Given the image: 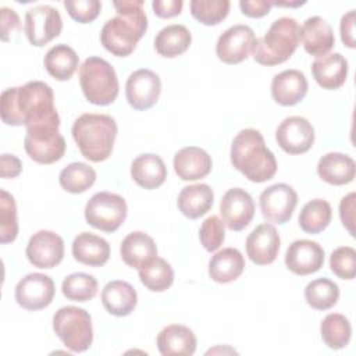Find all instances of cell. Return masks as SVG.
Here are the masks:
<instances>
[{
	"label": "cell",
	"mask_w": 356,
	"mask_h": 356,
	"mask_svg": "<svg viewBox=\"0 0 356 356\" xmlns=\"http://www.w3.org/2000/svg\"><path fill=\"white\" fill-rule=\"evenodd\" d=\"M79 83L88 102L96 106L111 104L118 96L114 68L102 57H88L79 67Z\"/></svg>",
	"instance_id": "obj_6"
},
{
	"label": "cell",
	"mask_w": 356,
	"mask_h": 356,
	"mask_svg": "<svg viewBox=\"0 0 356 356\" xmlns=\"http://www.w3.org/2000/svg\"><path fill=\"white\" fill-rule=\"evenodd\" d=\"M192 42V35L185 25L172 24L163 28L154 38L156 51L167 58L178 57L185 53Z\"/></svg>",
	"instance_id": "obj_32"
},
{
	"label": "cell",
	"mask_w": 356,
	"mask_h": 356,
	"mask_svg": "<svg viewBox=\"0 0 356 356\" xmlns=\"http://www.w3.org/2000/svg\"><path fill=\"white\" fill-rule=\"evenodd\" d=\"M61 291L68 300L88 302L97 293V281L90 274L74 273L63 280Z\"/></svg>",
	"instance_id": "obj_39"
},
{
	"label": "cell",
	"mask_w": 356,
	"mask_h": 356,
	"mask_svg": "<svg viewBox=\"0 0 356 356\" xmlns=\"http://www.w3.org/2000/svg\"><path fill=\"white\" fill-rule=\"evenodd\" d=\"M220 214L228 229L242 231L254 216V202L245 189H228L221 197Z\"/></svg>",
	"instance_id": "obj_17"
},
{
	"label": "cell",
	"mask_w": 356,
	"mask_h": 356,
	"mask_svg": "<svg viewBox=\"0 0 356 356\" xmlns=\"http://www.w3.org/2000/svg\"><path fill=\"white\" fill-rule=\"evenodd\" d=\"M53 330L65 348L72 352H85L92 345V317L82 307H60L53 317Z\"/></svg>",
	"instance_id": "obj_7"
},
{
	"label": "cell",
	"mask_w": 356,
	"mask_h": 356,
	"mask_svg": "<svg viewBox=\"0 0 356 356\" xmlns=\"http://www.w3.org/2000/svg\"><path fill=\"white\" fill-rule=\"evenodd\" d=\"M22 171L21 160L14 154H1L0 156V175L1 178H15Z\"/></svg>",
	"instance_id": "obj_50"
},
{
	"label": "cell",
	"mask_w": 356,
	"mask_h": 356,
	"mask_svg": "<svg viewBox=\"0 0 356 356\" xmlns=\"http://www.w3.org/2000/svg\"><path fill=\"white\" fill-rule=\"evenodd\" d=\"M300 42V26L295 18L281 17L275 19L264 36L253 43L252 54L261 65H277L286 61Z\"/></svg>",
	"instance_id": "obj_5"
},
{
	"label": "cell",
	"mask_w": 356,
	"mask_h": 356,
	"mask_svg": "<svg viewBox=\"0 0 356 356\" xmlns=\"http://www.w3.org/2000/svg\"><path fill=\"white\" fill-rule=\"evenodd\" d=\"M157 348L163 356H191L196 350V337L189 327L171 324L159 332Z\"/></svg>",
	"instance_id": "obj_24"
},
{
	"label": "cell",
	"mask_w": 356,
	"mask_h": 356,
	"mask_svg": "<svg viewBox=\"0 0 356 356\" xmlns=\"http://www.w3.org/2000/svg\"><path fill=\"white\" fill-rule=\"evenodd\" d=\"M18 222H17V204L14 197L0 191V242L8 243L17 238Z\"/></svg>",
	"instance_id": "obj_41"
},
{
	"label": "cell",
	"mask_w": 356,
	"mask_h": 356,
	"mask_svg": "<svg viewBox=\"0 0 356 356\" xmlns=\"http://www.w3.org/2000/svg\"><path fill=\"white\" fill-rule=\"evenodd\" d=\"M275 139L284 152L289 154H302L310 150L314 143V128L305 117H286L278 125Z\"/></svg>",
	"instance_id": "obj_14"
},
{
	"label": "cell",
	"mask_w": 356,
	"mask_h": 356,
	"mask_svg": "<svg viewBox=\"0 0 356 356\" xmlns=\"http://www.w3.org/2000/svg\"><path fill=\"white\" fill-rule=\"evenodd\" d=\"M58 127L60 124H40L26 128L24 147L33 161L51 164L64 156L65 140Z\"/></svg>",
	"instance_id": "obj_9"
},
{
	"label": "cell",
	"mask_w": 356,
	"mask_h": 356,
	"mask_svg": "<svg viewBox=\"0 0 356 356\" xmlns=\"http://www.w3.org/2000/svg\"><path fill=\"white\" fill-rule=\"evenodd\" d=\"M254 32L245 24H236L224 31L217 43L216 54L225 64H238L249 57L253 49Z\"/></svg>",
	"instance_id": "obj_11"
},
{
	"label": "cell",
	"mask_w": 356,
	"mask_h": 356,
	"mask_svg": "<svg viewBox=\"0 0 356 356\" xmlns=\"http://www.w3.org/2000/svg\"><path fill=\"white\" fill-rule=\"evenodd\" d=\"M54 291V282L49 275L31 273L18 281L15 286V300L26 310H40L51 303Z\"/></svg>",
	"instance_id": "obj_13"
},
{
	"label": "cell",
	"mask_w": 356,
	"mask_h": 356,
	"mask_svg": "<svg viewBox=\"0 0 356 356\" xmlns=\"http://www.w3.org/2000/svg\"><path fill=\"white\" fill-rule=\"evenodd\" d=\"M63 19L60 13L49 6L40 4L29 8L25 14L24 31L32 46L42 47L60 35Z\"/></svg>",
	"instance_id": "obj_10"
},
{
	"label": "cell",
	"mask_w": 356,
	"mask_h": 356,
	"mask_svg": "<svg viewBox=\"0 0 356 356\" xmlns=\"http://www.w3.org/2000/svg\"><path fill=\"white\" fill-rule=\"evenodd\" d=\"M273 6H286V7H298V6H302L305 4V1H295V3H291V1H271Z\"/></svg>",
	"instance_id": "obj_51"
},
{
	"label": "cell",
	"mask_w": 356,
	"mask_h": 356,
	"mask_svg": "<svg viewBox=\"0 0 356 356\" xmlns=\"http://www.w3.org/2000/svg\"><path fill=\"white\" fill-rule=\"evenodd\" d=\"M312 74L323 89H338L346 81L348 61L341 53L320 56L312 64Z\"/></svg>",
	"instance_id": "obj_23"
},
{
	"label": "cell",
	"mask_w": 356,
	"mask_h": 356,
	"mask_svg": "<svg viewBox=\"0 0 356 356\" xmlns=\"http://www.w3.org/2000/svg\"><path fill=\"white\" fill-rule=\"evenodd\" d=\"M273 3L267 0H241L239 7L243 15L250 18H260L268 14Z\"/></svg>",
	"instance_id": "obj_47"
},
{
	"label": "cell",
	"mask_w": 356,
	"mask_h": 356,
	"mask_svg": "<svg viewBox=\"0 0 356 356\" xmlns=\"http://www.w3.org/2000/svg\"><path fill=\"white\" fill-rule=\"evenodd\" d=\"M161 92L160 76L146 68L134 71L125 83V96L135 110H147L153 107Z\"/></svg>",
	"instance_id": "obj_15"
},
{
	"label": "cell",
	"mask_w": 356,
	"mask_h": 356,
	"mask_svg": "<svg viewBox=\"0 0 356 356\" xmlns=\"http://www.w3.org/2000/svg\"><path fill=\"white\" fill-rule=\"evenodd\" d=\"M339 217L343 227L349 231L352 236H355V193H349L342 197L339 203Z\"/></svg>",
	"instance_id": "obj_46"
},
{
	"label": "cell",
	"mask_w": 356,
	"mask_h": 356,
	"mask_svg": "<svg viewBox=\"0 0 356 356\" xmlns=\"http://www.w3.org/2000/svg\"><path fill=\"white\" fill-rule=\"evenodd\" d=\"M245 270V259L235 248H224L211 256L209 261V275L218 284L235 281Z\"/></svg>",
	"instance_id": "obj_29"
},
{
	"label": "cell",
	"mask_w": 356,
	"mask_h": 356,
	"mask_svg": "<svg viewBox=\"0 0 356 356\" xmlns=\"http://www.w3.org/2000/svg\"><path fill=\"white\" fill-rule=\"evenodd\" d=\"M63 189L70 193H82L96 181V171L86 163L75 161L64 167L58 175Z\"/></svg>",
	"instance_id": "obj_37"
},
{
	"label": "cell",
	"mask_w": 356,
	"mask_h": 356,
	"mask_svg": "<svg viewBox=\"0 0 356 356\" xmlns=\"http://www.w3.org/2000/svg\"><path fill=\"white\" fill-rule=\"evenodd\" d=\"M44 68L57 81H68L78 68L79 57L76 51L64 44L53 46L44 56Z\"/></svg>",
	"instance_id": "obj_33"
},
{
	"label": "cell",
	"mask_w": 356,
	"mask_h": 356,
	"mask_svg": "<svg viewBox=\"0 0 356 356\" xmlns=\"http://www.w3.org/2000/svg\"><path fill=\"white\" fill-rule=\"evenodd\" d=\"M117 15L107 19L100 32L103 47L114 56H129L147 29L142 0L113 1Z\"/></svg>",
	"instance_id": "obj_2"
},
{
	"label": "cell",
	"mask_w": 356,
	"mask_h": 356,
	"mask_svg": "<svg viewBox=\"0 0 356 356\" xmlns=\"http://www.w3.org/2000/svg\"><path fill=\"white\" fill-rule=\"evenodd\" d=\"M140 282L152 292H163L174 282V270L168 261L161 257H153L139 268Z\"/></svg>",
	"instance_id": "obj_34"
},
{
	"label": "cell",
	"mask_w": 356,
	"mask_h": 356,
	"mask_svg": "<svg viewBox=\"0 0 356 356\" xmlns=\"http://www.w3.org/2000/svg\"><path fill=\"white\" fill-rule=\"evenodd\" d=\"M281 245L280 234L273 224L257 225L246 238V253L257 266L271 264L278 254Z\"/></svg>",
	"instance_id": "obj_19"
},
{
	"label": "cell",
	"mask_w": 356,
	"mask_h": 356,
	"mask_svg": "<svg viewBox=\"0 0 356 356\" xmlns=\"http://www.w3.org/2000/svg\"><path fill=\"white\" fill-rule=\"evenodd\" d=\"M306 93L307 81L299 70H285L271 81V96L281 106H295L305 99Z\"/></svg>",
	"instance_id": "obj_20"
},
{
	"label": "cell",
	"mask_w": 356,
	"mask_h": 356,
	"mask_svg": "<svg viewBox=\"0 0 356 356\" xmlns=\"http://www.w3.org/2000/svg\"><path fill=\"white\" fill-rule=\"evenodd\" d=\"M305 299L310 307L316 310H327L337 305L339 299V288L328 278H317L306 285Z\"/></svg>",
	"instance_id": "obj_38"
},
{
	"label": "cell",
	"mask_w": 356,
	"mask_h": 356,
	"mask_svg": "<svg viewBox=\"0 0 356 356\" xmlns=\"http://www.w3.org/2000/svg\"><path fill=\"white\" fill-rule=\"evenodd\" d=\"M300 40L305 50L316 57L327 54L335 43L331 25L318 15L310 17L303 22L300 26Z\"/></svg>",
	"instance_id": "obj_22"
},
{
	"label": "cell",
	"mask_w": 356,
	"mask_h": 356,
	"mask_svg": "<svg viewBox=\"0 0 356 356\" xmlns=\"http://www.w3.org/2000/svg\"><path fill=\"white\" fill-rule=\"evenodd\" d=\"M64 7L72 19L81 24H89L100 14L102 3L97 0H65Z\"/></svg>",
	"instance_id": "obj_44"
},
{
	"label": "cell",
	"mask_w": 356,
	"mask_h": 356,
	"mask_svg": "<svg viewBox=\"0 0 356 356\" xmlns=\"http://www.w3.org/2000/svg\"><path fill=\"white\" fill-rule=\"evenodd\" d=\"M182 6V0H154L152 3L154 14L160 18H171L179 15Z\"/></svg>",
	"instance_id": "obj_48"
},
{
	"label": "cell",
	"mask_w": 356,
	"mask_h": 356,
	"mask_svg": "<svg viewBox=\"0 0 356 356\" xmlns=\"http://www.w3.org/2000/svg\"><path fill=\"white\" fill-rule=\"evenodd\" d=\"M229 6L228 0H192L191 14L204 25H217L228 15Z\"/></svg>",
	"instance_id": "obj_40"
},
{
	"label": "cell",
	"mask_w": 356,
	"mask_h": 356,
	"mask_svg": "<svg viewBox=\"0 0 356 356\" xmlns=\"http://www.w3.org/2000/svg\"><path fill=\"white\" fill-rule=\"evenodd\" d=\"M332 210L327 200L313 199L299 213V225L307 234H318L331 222Z\"/></svg>",
	"instance_id": "obj_35"
},
{
	"label": "cell",
	"mask_w": 356,
	"mask_h": 356,
	"mask_svg": "<svg viewBox=\"0 0 356 356\" xmlns=\"http://www.w3.org/2000/svg\"><path fill=\"white\" fill-rule=\"evenodd\" d=\"M25 253L29 263L35 267L53 268L64 257V241L58 234L42 229L29 238Z\"/></svg>",
	"instance_id": "obj_16"
},
{
	"label": "cell",
	"mask_w": 356,
	"mask_h": 356,
	"mask_svg": "<svg viewBox=\"0 0 356 356\" xmlns=\"http://www.w3.org/2000/svg\"><path fill=\"white\" fill-rule=\"evenodd\" d=\"M121 259L132 268H139L146 261L157 256V246L152 236L142 231H134L128 234L120 248Z\"/></svg>",
	"instance_id": "obj_31"
},
{
	"label": "cell",
	"mask_w": 356,
	"mask_h": 356,
	"mask_svg": "<svg viewBox=\"0 0 356 356\" xmlns=\"http://www.w3.org/2000/svg\"><path fill=\"white\" fill-rule=\"evenodd\" d=\"M21 26L19 17L18 14L8 7H1L0 8V35L1 40L7 42L10 40V35L18 31Z\"/></svg>",
	"instance_id": "obj_45"
},
{
	"label": "cell",
	"mask_w": 356,
	"mask_h": 356,
	"mask_svg": "<svg viewBox=\"0 0 356 356\" xmlns=\"http://www.w3.org/2000/svg\"><path fill=\"white\" fill-rule=\"evenodd\" d=\"M324 264V249L314 241L298 239L285 253V266L296 275H309L318 271Z\"/></svg>",
	"instance_id": "obj_18"
},
{
	"label": "cell",
	"mask_w": 356,
	"mask_h": 356,
	"mask_svg": "<svg viewBox=\"0 0 356 356\" xmlns=\"http://www.w3.org/2000/svg\"><path fill=\"white\" fill-rule=\"evenodd\" d=\"M117 131V122L111 115L86 113L74 121L71 134L82 156L100 163L110 157Z\"/></svg>",
	"instance_id": "obj_4"
},
{
	"label": "cell",
	"mask_w": 356,
	"mask_h": 356,
	"mask_svg": "<svg viewBox=\"0 0 356 356\" xmlns=\"http://www.w3.org/2000/svg\"><path fill=\"white\" fill-rule=\"evenodd\" d=\"M339 31H341L342 43L346 47L353 49L356 46L355 44V10H350L342 15Z\"/></svg>",
	"instance_id": "obj_49"
},
{
	"label": "cell",
	"mask_w": 356,
	"mask_h": 356,
	"mask_svg": "<svg viewBox=\"0 0 356 356\" xmlns=\"http://www.w3.org/2000/svg\"><path fill=\"white\" fill-rule=\"evenodd\" d=\"M320 332L324 343L330 349L345 348L352 335V327L349 320L339 313H330L324 317L320 325Z\"/></svg>",
	"instance_id": "obj_36"
},
{
	"label": "cell",
	"mask_w": 356,
	"mask_h": 356,
	"mask_svg": "<svg viewBox=\"0 0 356 356\" xmlns=\"http://www.w3.org/2000/svg\"><path fill=\"white\" fill-rule=\"evenodd\" d=\"M356 172L355 160L343 153L324 154L317 164L318 177L330 185H345L353 181Z\"/></svg>",
	"instance_id": "obj_27"
},
{
	"label": "cell",
	"mask_w": 356,
	"mask_h": 356,
	"mask_svg": "<svg viewBox=\"0 0 356 356\" xmlns=\"http://www.w3.org/2000/svg\"><path fill=\"white\" fill-rule=\"evenodd\" d=\"M231 163L252 182H266L277 172V160L260 131L253 128L236 134L231 145Z\"/></svg>",
	"instance_id": "obj_3"
},
{
	"label": "cell",
	"mask_w": 356,
	"mask_h": 356,
	"mask_svg": "<svg viewBox=\"0 0 356 356\" xmlns=\"http://www.w3.org/2000/svg\"><path fill=\"white\" fill-rule=\"evenodd\" d=\"M0 103L1 120L7 125L31 128L40 124H60L53 90L42 81L6 89Z\"/></svg>",
	"instance_id": "obj_1"
},
{
	"label": "cell",
	"mask_w": 356,
	"mask_h": 356,
	"mask_svg": "<svg viewBox=\"0 0 356 356\" xmlns=\"http://www.w3.org/2000/svg\"><path fill=\"white\" fill-rule=\"evenodd\" d=\"M131 177L139 186L145 189H156L164 184L167 178V167L160 156L143 153L132 161Z\"/></svg>",
	"instance_id": "obj_28"
},
{
	"label": "cell",
	"mask_w": 356,
	"mask_h": 356,
	"mask_svg": "<svg viewBox=\"0 0 356 356\" xmlns=\"http://www.w3.org/2000/svg\"><path fill=\"white\" fill-rule=\"evenodd\" d=\"M213 203L214 193L207 184H195L182 188L177 200L179 211L191 220L204 216Z\"/></svg>",
	"instance_id": "obj_30"
},
{
	"label": "cell",
	"mask_w": 356,
	"mask_h": 356,
	"mask_svg": "<svg viewBox=\"0 0 356 356\" xmlns=\"http://www.w3.org/2000/svg\"><path fill=\"white\" fill-rule=\"evenodd\" d=\"M102 303L104 309L117 317L128 316L138 303V295L135 288L121 280L110 281L102 291Z\"/></svg>",
	"instance_id": "obj_26"
},
{
	"label": "cell",
	"mask_w": 356,
	"mask_h": 356,
	"mask_svg": "<svg viewBox=\"0 0 356 356\" xmlns=\"http://www.w3.org/2000/svg\"><path fill=\"white\" fill-rule=\"evenodd\" d=\"M72 256L82 264L102 267L110 257V245L99 235L92 232H81L72 242Z\"/></svg>",
	"instance_id": "obj_25"
},
{
	"label": "cell",
	"mask_w": 356,
	"mask_h": 356,
	"mask_svg": "<svg viewBox=\"0 0 356 356\" xmlns=\"http://www.w3.org/2000/svg\"><path fill=\"white\" fill-rule=\"evenodd\" d=\"M199 239L207 252L217 250L225 239L222 220L216 214L209 216L202 222V227L199 229Z\"/></svg>",
	"instance_id": "obj_43"
},
{
	"label": "cell",
	"mask_w": 356,
	"mask_h": 356,
	"mask_svg": "<svg viewBox=\"0 0 356 356\" xmlns=\"http://www.w3.org/2000/svg\"><path fill=\"white\" fill-rule=\"evenodd\" d=\"M174 170L182 181L202 179L211 171V157L197 146H186L174 156Z\"/></svg>",
	"instance_id": "obj_21"
},
{
	"label": "cell",
	"mask_w": 356,
	"mask_h": 356,
	"mask_svg": "<svg viewBox=\"0 0 356 356\" xmlns=\"http://www.w3.org/2000/svg\"><path fill=\"white\" fill-rule=\"evenodd\" d=\"M127 214L125 199L111 192L95 193L85 206L86 222L103 232L117 231L125 221Z\"/></svg>",
	"instance_id": "obj_8"
},
{
	"label": "cell",
	"mask_w": 356,
	"mask_h": 356,
	"mask_svg": "<svg viewBox=\"0 0 356 356\" xmlns=\"http://www.w3.org/2000/svg\"><path fill=\"white\" fill-rule=\"evenodd\" d=\"M260 210L268 222L285 224L298 203V195L288 184H274L260 195Z\"/></svg>",
	"instance_id": "obj_12"
},
{
	"label": "cell",
	"mask_w": 356,
	"mask_h": 356,
	"mask_svg": "<svg viewBox=\"0 0 356 356\" xmlns=\"http://www.w3.org/2000/svg\"><path fill=\"white\" fill-rule=\"evenodd\" d=\"M331 271L341 280H353L356 275V252L350 246H341L331 253Z\"/></svg>",
	"instance_id": "obj_42"
}]
</instances>
